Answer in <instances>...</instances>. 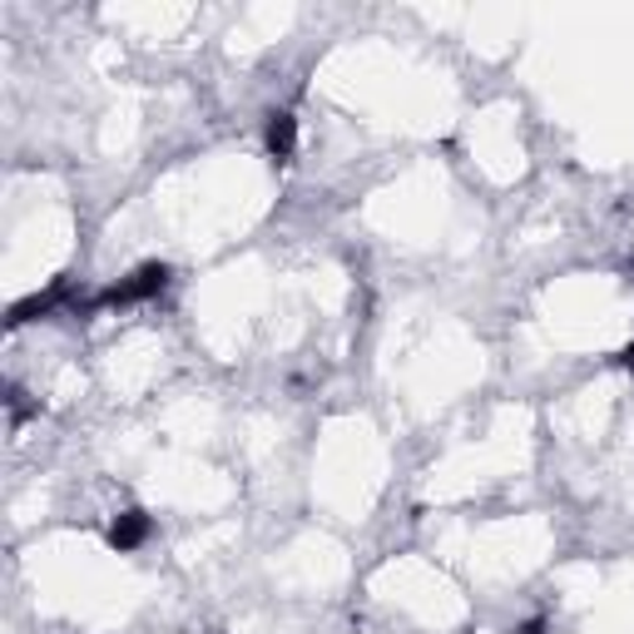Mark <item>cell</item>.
Listing matches in <instances>:
<instances>
[{
	"instance_id": "obj_7",
	"label": "cell",
	"mask_w": 634,
	"mask_h": 634,
	"mask_svg": "<svg viewBox=\"0 0 634 634\" xmlns=\"http://www.w3.org/2000/svg\"><path fill=\"white\" fill-rule=\"evenodd\" d=\"M630 273H634V253H630Z\"/></svg>"
},
{
	"instance_id": "obj_5",
	"label": "cell",
	"mask_w": 634,
	"mask_h": 634,
	"mask_svg": "<svg viewBox=\"0 0 634 634\" xmlns=\"http://www.w3.org/2000/svg\"><path fill=\"white\" fill-rule=\"evenodd\" d=\"M516 634H550V624H546V620H540V614H536V620H526V624H521Z\"/></svg>"
},
{
	"instance_id": "obj_6",
	"label": "cell",
	"mask_w": 634,
	"mask_h": 634,
	"mask_svg": "<svg viewBox=\"0 0 634 634\" xmlns=\"http://www.w3.org/2000/svg\"><path fill=\"white\" fill-rule=\"evenodd\" d=\"M620 367H624V372H634V343L620 352Z\"/></svg>"
},
{
	"instance_id": "obj_2",
	"label": "cell",
	"mask_w": 634,
	"mask_h": 634,
	"mask_svg": "<svg viewBox=\"0 0 634 634\" xmlns=\"http://www.w3.org/2000/svg\"><path fill=\"white\" fill-rule=\"evenodd\" d=\"M105 540H109V550L130 555V550H140L144 540H149V516H144V511H119V516L109 521Z\"/></svg>"
},
{
	"instance_id": "obj_1",
	"label": "cell",
	"mask_w": 634,
	"mask_h": 634,
	"mask_svg": "<svg viewBox=\"0 0 634 634\" xmlns=\"http://www.w3.org/2000/svg\"><path fill=\"white\" fill-rule=\"evenodd\" d=\"M164 288H169V263H144V268L130 273V278L99 288L95 298H89V308H134V302L159 298Z\"/></svg>"
},
{
	"instance_id": "obj_4",
	"label": "cell",
	"mask_w": 634,
	"mask_h": 634,
	"mask_svg": "<svg viewBox=\"0 0 634 634\" xmlns=\"http://www.w3.org/2000/svg\"><path fill=\"white\" fill-rule=\"evenodd\" d=\"M65 298V283H55V288H45V292H31V298H21L11 308V327H25V323H35V318H45V312L55 308V302Z\"/></svg>"
},
{
	"instance_id": "obj_3",
	"label": "cell",
	"mask_w": 634,
	"mask_h": 634,
	"mask_svg": "<svg viewBox=\"0 0 634 634\" xmlns=\"http://www.w3.org/2000/svg\"><path fill=\"white\" fill-rule=\"evenodd\" d=\"M263 144H268L273 164H292V154H298V119H292L288 109H273L268 130H263Z\"/></svg>"
}]
</instances>
